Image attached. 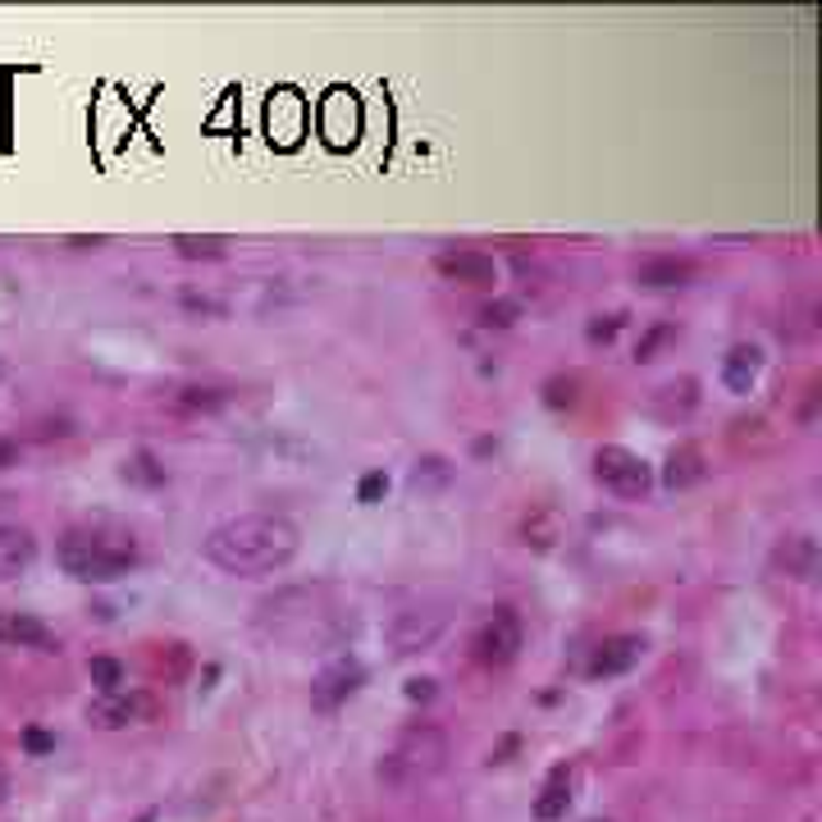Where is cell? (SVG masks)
Wrapping results in <instances>:
<instances>
[{"instance_id":"cell-22","label":"cell","mask_w":822,"mask_h":822,"mask_svg":"<svg viewBox=\"0 0 822 822\" xmlns=\"http://www.w3.org/2000/svg\"><path fill=\"white\" fill-rule=\"evenodd\" d=\"M124 475H129L133 484H146V490H161V484H165V467H161L146 448L129 457V462H124Z\"/></svg>"},{"instance_id":"cell-18","label":"cell","mask_w":822,"mask_h":822,"mask_svg":"<svg viewBox=\"0 0 822 822\" xmlns=\"http://www.w3.org/2000/svg\"><path fill=\"white\" fill-rule=\"evenodd\" d=\"M567 809H571L567 768H558L554 777H548V786L539 790V800H535V818H539V822H558V818H567Z\"/></svg>"},{"instance_id":"cell-24","label":"cell","mask_w":822,"mask_h":822,"mask_svg":"<svg viewBox=\"0 0 822 822\" xmlns=\"http://www.w3.org/2000/svg\"><path fill=\"white\" fill-rule=\"evenodd\" d=\"M576 398H581V380L576 375H554L544 384V407L562 412V407H576Z\"/></svg>"},{"instance_id":"cell-3","label":"cell","mask_w":822,"mask_h":822,"mask_svg":"<svg viewBox=\"0 0 822 822\" xmlns=\"http://www.w3.org/2000/svg\"><path fill=\"white\" fill-rule=\"evenodd\" d=\"M55 562L69 581L83 585H114L129 571H138L142 548L124 530H69L55 548Z\"/></svg>"},{"instance_id":"cell-7","label":"cell","mask_w":822,"mask_h":822,"mask_svg":"<svg viewBox=\"0 0 822 822\" xmlns=\"http://www.w3.org/2000/svg\"><path fill=\"white\" fill-rule=\"evenodd\" d=\"M151 717H156V699L146 690H114V694H97L87 704V722L101 731H119V726L151 722Z\"/></svg>"},{"instance_id":"cell-11","label":"cell","mask_w":822,"mask_h":822,"mask_svg":"<svg viewBox=\"0 0 822 822\" xmlns=\"http://www.w3.org/2000/svg\"><path fill=\"white\" fill-rule=\"evenodd\" d=\"M645 649H649V639H645V635H607L603 645L590 654L585 677H590V681L622 677V672H631V667H635L639 658H645Z\"/></svg>"},{"instance_id":"cell-13","label":"cell","mask_w":822,"mask_h":822,"mask_svg":"<svg viewBox=\"0 0 822 822\" xmlns=\"http://www.w3.org/2000/svg\"><path fill=\"white\" fill-rule=\"evenodd\" d=\"M37 558V539L28 535L23 526H6L0 522V581H14V576H23L28 567H33Z\"/></svg>"},{"instance_id":"cell-26","label":"cell","mask_w":822,"mask_h":822,"mask_svg":"<svg viewBox=\"0 0 822 822\" xmlns=\"http://www.w3.org/2000/svg\"><path fill=\"white\" fill-rule=\"evenodd\" d=\"M384 494H388V475H384V471H365V475H361V484H357V503L375 507Z\"/></svg>"},{"instance_id":"cell-4","label":"cell","mask_w":822,"mask_h":822,"mask_svg":"<svg viewBox=\"0 0 822 822\" xmlns=\"http://www.w3.org/2000/svg\"><path fill=\"white\" fill-rule=\"evenodd\" d=\"M448 764V736L443 726L435 722H416V726H403L398 741H393L380 758V781L393 786V790H412L420 781L439 777Z\"/></svg>"},{"instance_id":"cell-15","label":"cell","mask_w":822,"mask_h":822,"mask_svg":"<svg viewBox=\"0 0 822 822\" xmlns=\"http://www.w3.org/2000/svg\"><path fill=\"white\" fill-rule=\"evenodd\" d=\"M0 645H19V649H51L55 635L42 617L33 613H0Z\"/></svg>"},{"instance_id":"cell-27","label":"cell","mask_w":822,"mask_h":822,"mask_svg":"<svg viewBox=\"0 0 822 822\" xmlns=\"http://www.w3.org/2000/svg\"><path fill=\"white\" fill-rule=\"evenodd\" d=\"M667 339H677V325H654L645 339H639V348H635V361H654V352L667 343Z\"/></svg>"},{"instance_id":"cell-8","label":"cell","mask_w":822,"mask_h":822,"mask_svg":"<svg viewBox=\"0 0 822 822\" xmlns=\"http://www.w3.org/2000/svg\"><path fill=\"white\" fill-rule=\"evenodd\" d=\"M443 626H448L443 607H407V613L388 622V645L393 654H420L443 635Z\"/></svg>"},{"instance_id":"cell-12","label":"cell","mask_w":822,"mask_h":822,"mask_svg":"<svg viewBox=\"0 0 822 822\" xmlns=\"http://www.w3.org/2000/svg\"><path fill=\"white\" fill-rule=\"evenodd\" d=\"M690 280H694V261H686V256L654 252V256H645V261H635V284H639V288L667 293V288H686Z\"/></svg>"},{"instance_id":"cell-32","label":"cell","mask_w":822,"mask_h":822,"mask_svg":"<svg viewBox=\"0 0 822 822\" xmlns=\"http://www.w3.org/2000/svg\"><path fill=\"white\" fill-rule=\"evenodd\" d=\"M6 786H10V777H6V768H0V796H6Z\"/></svg>"},{"instance_id":"cell-17","label":"cell","mask_w":822,"mask_h":822,"mask_svg":"<svg viewBox=\"0 0 822 822\" xmlns=\"http://www.w3.org/2000/svg\"><path fill=\"white\" fill-rule=\"evenodd\" d=\"M169 407L174 412H220V407H229V388H216V384H183V388H174L169 393Z\"/></svg>"},{"instance_id":"cell-31","label":"cell","mask_w":822,"mask_h":822,"mask_svg":"<svg viewBox=\"0 0 822 822\" xmlns=\"http://www.w3.org/2000/svg\"><path fill=\"white\" fill-rule=\"evenodd\" d=\"M19 457H23V448H19L14 439H0V471H10V467H19Z\"/></svg>"},{"instance_id":"cell-1","label":"cell","mask_w":822,"mask_h":822,"mask_svg":"<svg viewBox=\"0 0 822 822\" xmlns=\"http://www.w3.org/2000/svg\"><path fill=\"white\" fill-rule=\"evenodd\" d=\"M256 631L293 649H329L352 631V607L333 585H288L256 603Z\"/></svg>"},{"instance_id":"cell-19","label":"cell","mask_w":822,"mask_h":822,"mask_svg":"<svg viewBox=\"0 0 822 822\" xmlns=\"http://www.w3.org/2000/svg\"><path fill=\"white\" fill-rule=\"evenodd\" d=\"M777 562H781L790 576H796V581H809L813 567H818V544H813L809 535L786 539V544H781V554H777Z\"/></svg>"},{"instance_id":"cell-28","label":"cell","mask_w":822,"mask_h":822,"mask_svg":"<svg viewBox=\"0 0 822 822\" xmlns=\"http://www.w3.org/2000/svg\"><path fill=\"white\" fill-rule=\"evenodd\" d=\"M622 325H626V316H599V320H590L585 339H590V343H613Z\"/></svg>"},{"instance_id":"cell-14","label":"cell","mask_w":822,"mask_h":822,"mask_svg":"<svg viewBox=\"0 0 822 822\" xmlns=\"http://www.w3.org/2000/svg\"><path fill=\"white\" fill-rule=\"evenodd\" d=\"M758 371H764V348L754 343H736L722 357V384L731 393H749L758 384Z\"/></svg>"},{"instance_id":"cell-5","label":"cell","mask_w":822,"mask_h":822,"mask_svg":"<svg viewBox=\"0 0 822 822\" xmlns=\"http://www.w3.org/2000/svg\"><path fill=\"white\" fill-rule=\"evenodd\" d=\"M594 480H599L613 498L639 503V498H649V490H654V467H649L639 452L622 448V443H603V448L594 452Z\"/></svg>"},{"instance_id":"cell-29","label":"cell","mask_w":822,"mask_h":822,"mask_svg":"<svg viewBox=\"0 0 822 822\" xmlns=\"http://www.w3.org/2000/svg\"><path fill=\"white\" fill-rule=\"evenodd\" d=\"M23 749H28V754H51V749H55V736H51V731L28 726V731H23Z\"/></svg>"},{"instance_id":"cell-16","label":"cell","mask_w":822,"mask_h":822,"mask_svg":"<svg viewBox=\"0 0 822 822\" xmlns=\"http://www.w3.org/2000/svg\"><path fill=\"white\" fill-rule=\"evenodd\" d=\"M704 480V452H699L694 443H681L667 452V462H662V484L667 490H690V484Z\"/></svg>"},{"instance_id":"cell-21","label":"cell","mask_w":822,"mask_h":822,"mask_svg":"<svg viewBox=\"0 0 822 822\" xmlns=\"http://www.w3.org/2000/svg\"><path fill=\"white\" fill-rule=\"evenodd\" d=\"M87 677H91V686H97L101 694H114V690H124V662L119 658H87Z\"/></svg>"},{"instance_id":"cell-23","label":"cell","mask_w":822,"mask_h":822,"mask_svg":"<svg viewBox=\"0 0 822 822\" xmlns=\"http://www.w3.org/2000/svg\"><path fill=\"white\" fill-rule=\"evenodd\" d=\"M174 252L188 256V261H220V256H224V238H193V233H178V238H174Z\"/></svg>"},{"instance_id":"cell-10","label":"cell","mask_w":822,"mask_h":822,"mask_svg":"<svg viewBox=\"0 0 822 822\" xmlns=\"http://www.w3.org/2000/svg\"><path fill=\"white\" fill-rule=\"evenodd\" d=\"M435 270L443 274L448 284H462V288H494L498 284V265L494 256H484L475 248H448L435 256Z\"/></svg>"},{"instance_id":"cell-20","label":"cell","mask_w":822,"mask_h":822,"mask_svg":"<svg viewBox=\"0 0 822 822\" xmlns=\"http://www.w3.org/2000/svg\"><path fill=\"white\" fill-rule=\"evenodd\" d=\"M448 480H452V462H448V457H420V462L412 467V490H420V494L443 490Z\"/></svg>"},{"instance_id":"cell-25","label":"cell","mask_w":822,"mask_h":822,"mask_svg":"<svg viewBox=\"0 0 822 822\" xmlns=\"http://www.w3.org/2000/svg\"><path fill=\"white\" fill-rule=\"evenodd\" d=\"M480 320H484V325H494V329H507V325L522 320V302H512V297H494L490 307L480 311Z\"/></svg>"},{"instance_id":"cell-9","label":"cell","mask_w":822,"mask_h":822,"mask_svg":"<svg viewBox=\"0 0 822 822\" xmlns=\"http://www.w3.org/2000/svg\"><path fill=\"white\" fill-rule=\"evenodd\" d=\"M361 681H365V667H361L352 654H339V658H333L325 672L311 681V704H316V709H339V704H348V699L361 690Z\"/></svg>"},{"instance_id":"cell-6","label":"cell","mask_w":822,"mask_h":822,"mask_svg":"<svg viewBox=\"0 0 822 822\" xmlns=\"http://www.w3.org/2000/svg\"><path fill=\"white\" fill-rule=\"evenodd\" d=\"M522 617L512 613V607H494V613H484L467 639V649L480 667H507L516 654H522Z\"/></svg>"},{"instance_id":"cell-2","label":"cell","mask_w":822,"mask_h":822,"mask_svg":"<svg viewBox=\"0 0 822 822\" xmlns=\"http://www.w3.org/2000/svg\"><path fill=\"white\" fill-rule=\"evenodd\" d=\"M302 548V530L280 512H242L206 535L201 554L229 576H270L284 571Z\"/></svg>"},{"instance_id":"cell-30","label":"cell","mask_w":822,"mask_h":822,"mask_svg":"<svg viewBox=\"0 0 822 822\" xmlns=\"http://www.w3.org/2000/svg\"><path fill=\"white\" fill-rule=\"evenodd\" d=\"M407 699H412V704H430V699H435V681L430 677H412L407 681Z\"/></svg>"}]
</instances>
